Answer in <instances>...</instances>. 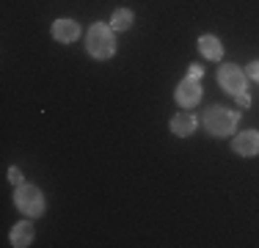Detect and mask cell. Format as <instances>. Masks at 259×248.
Returning <instances> with one entry per match:
<instances>
[{
	"label": "cell",
	"instance_id": "6da1fadb",
	"mask_svg": "<svg viewBox=\"0 0 259 248\" xmlns=\"http://www.w3.org/2000/svg\"><path fill=\"white\" fill-rule=\"evenodd\" d=\"M85 45H89V53L94 58H110L116 53V39H113V28H108L105 22H97L89 28V36H85Z\"/></svg>",
	"mask_w": 259,
	"mask_h": 248
},
{
	"label": "cell",
	"instance_id": "7a4b0ae2",
	"mask_svg": "<svg viewBox=\"0 0 259 248\" xmlns=\"http://www.w3.org/2000/svg\"><path fill=\"white\" fill-rule=\"evenodd\" d=\"M237 119H240V116L234 113V110H226V108H209V110H207V116H204V127H207L212 135L224 138V135L234 133V127H237Z\"/></svg>",
	"mask_w": 259,
	"mask_h": 248
},
{
	"label": "cell",
	"instance_id": "3957f363",
	"mask_svg": "<svg viewBox=\"0 0 259 248\" xmlns=\"http://www.w3.org/2000/svg\"><path fill=\"white\" fill-rule=\"evenodd\" d=\"M14 201L28 218H39L45 213V196H41V190L36 185H20L14 193Z\"/></svg>",
	"mask_w": 259,
	"mask_h": 248
},
{
	"label": "cell",
	"instance_id": "277c9868",
	"mask_svg": "<svg viewBox=\"0 0 259 248\" xmlns=\"http://www.w3.org/2000/svg\"><path fill=\"white\" fill-rule=\"evenodd\" d=\"M177 102L182 105V108H193V105L201 102V83L199 77H185L180 83V89H177Z\"/></svg>",
	"mask_w": 259,
	"mask_h": 248
},
{
	"label": "cell",
	"instance_id": "5b68a950",
	"mask_svg": "<svg viewBox=\"0 0 259 248\" xmlns=\"http://www.w3.org/2000/svg\"><path fill=\"white\" fill-rule=\"evenodd\" d=\"M218 83L224 86L229 94L237 97L240 91H245V74L237 69V66H221V72H218Z\"/></svg>",
	"mask_w": 259,
	"mask_h": 248
},
{
	"label": "cell",
	"instance_id": "8992f818",
	"mask_svg": "<svg viewBox=\"0 0 259 248\" xmlns=\"http://www.w3.org/2000/svg\"><path fill=\"white\" fill-rule=\"evenodd\" d=\"M232 149H234L237 154H243V157H254V154H259V133H256V130L240 133L237 138H234Z\"/></svg>",
	"mask_w": 259,
	"mask_h": 248
},
{
	"label": "cell",
	"instance_id": "52a82bcc",
	"mask_svg": "<svg viewBox=\"0 0 259 248\" xmlns=\"http://www.w3.org/2000/svg\"><path fill=\"white\" fill-rule=\"evenodd\" d=\"M53 36L61 45H69V42H75L80 36V28H77L75 20H55L53 22Z\"/></svg>",
	"mask_w": 259,
	"mask_h": 248
},
{
	"label": "cell",
	"instance_id": "ba28073f",
	"mask_svg": "<svg viewBox=\"0 0 259 248\" xmlns=\"http://www.w3.org/2000/svg\"><path fill=\"white\" fill-rule=\"evenodd\" d=\"M193 130H196V116L188 113V110H182V113H177L174 119H171V133H177L180 138L190 135Z\"/></svg>",
	"mask_w": 259,
	"mask_h": 248
},
{
	"label": "cell",
	"instance_id": "9c48e42d",
	"mask_svg": "<svg viewBox=\"0 0 259 248\" xmlns=\"http://www.w3.org/2000/svg\"><path fill=\"white\" fill-rule=\"evenodd\" d=\"M33 243V223L30 221H22V223H17L14 229H11V245H17V248H25Z\"/></svg>",
	"mask_w": 259,
	"mask_h": 248
},
{
	"label": "cell",
	"instance_id": "30bf717a",
	"mask_svg": "<svg viewBox=\"0 0 259 248\" xmlns=\"http://www.w3.org/2000/svg\"><path fill=\"white\" fill-rule=\"evenodd\" d=\"M199 50H201V55L209 61H218L221 55H224V47H221V42L215 39V36H201L199 39Z\"/></svg>",
	"mask_w": 259,
	"mask_h": 248
},
{
	"label": "cell",
	"instance_id": "8fae6325",
	"mask_svg": "<svg viewBox=\"0 0 259 248\" xmlns=\"http://www.w3.org/2000/svg\"><path fill=\"white\" fill-rule=\"evenodd\" d=\"M130 25H133V11L130 9H119L113 14V20H110V28L113 30H127Z\"/></svg>",
	"mask_w": 259,
	"mask_h": 248
},
{
	"label": "cell",
	"instance_id": "7c38bea8",
	"mask_svg": "<svg viewBox=\"0 0 259 248\" xmlns=\"http://www.w3.org/2000/svg\"><path fill=\"white\" fill-rule=\"evenodd\" d=\"M9 179H11L14 185H22V174H20V169H11V171H9Z\"/></svg>",
	"mask_w": 259,
	"mask_h": 248
},
{
	"label": "cell",
	"instance_id": "4fadbf2b",
	"mask_svg": "<svg viewBox=\"0 0 259 248\" xmlns=\"http://www.w3.org/2000/svg\"><path fill=\"white\" fill-rule=\"evenodd\" d=\"M237 102L243 105V108H248V105H251V97L245 94V91H240V94H237Z\"/></svg>",
	"mask_w": 259,
	"mask_h": 248
},
{
	"label": "cell",
	"instance_id": "5bb4252c",
	"mask_svg": "<svg viewBox=\"0 0 259 248\" xmlns=\"http://www.w3.org/2000/svg\"><path fill=\"white\" fill-rule=\"evenodd\" d=\"M248 74H251L254 80H259V61H254V64L248 66Z\"/></svg>",
	"mask_w": 259,
	"mask_h": 248
},
{
	"label": "cell",
	"instance_id": "9a60e30c",
	"mask_svg": "<svg viewBox=\"0 0 259 248\" xmlns=\"http://www.w3.org/2000/svg\"><path fill=\"white\" fill-rule=\"evenodd\" d=\"M190 77H201V66H199V64L190 66Z\"/></svg>",
	"mask_w": 259,
	"mask_h": 248
}]
</instances>
